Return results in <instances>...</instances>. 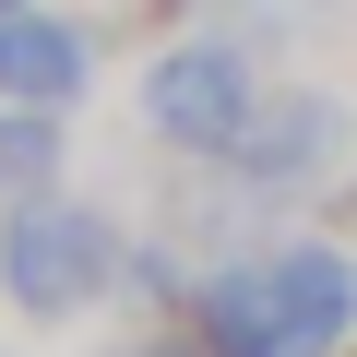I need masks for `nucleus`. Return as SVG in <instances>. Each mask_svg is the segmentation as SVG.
Masks as SVG:
<instances>
[{"mask_svg": "<svg viewBox=\"0 0 357 357\" xmlns=\"http://www.w3.org/2000/svg\"><path fill=\"white\" fill-rule=\"evenodd\" d=\"M107 274H119V238H107V215H84V203H13V227H0V286H13L24 310H84V298H107Z\"/></svg>", "mask_w": 357, "mask_h": 357, "instance_id": "f257e3e1", "label": "nucleus"}, {"mask_svg": "<svg viewBox=\"0 0 357 357\" xmlns=\"http://www.w3.org/2000/svg\"><path fill=\"white\" fill-rule=\"evenodd\" d=\"M143 107H155V131L167 143H238V119H250V60L238 48H167L155 60V84H143Z\"/></svg>", "mask_w": 357, "mask_h": 357, "instance_id": "f03ea898", "label": "nucleus"}, {"mask_svg": "<svg viewBox=\"0 0 357 357\" xmlns=\"http://www.w3.org/2000/svg\"><path fill=\"white\" fill-rule=\"evenodd\" d=\"M227 155H238V178H262V191L310 178V167L333 155V96H274V107H250Z\"/></svg>", "mask_w": 357, "mask_h": 357, "instance_id": "7ed1b4c3", "label": "nucleus"}, {"mask_svg": "<svg viewBox=\"0 0 357 357\" xmlns=\"http://www.w3.org/2000/svg\"><path fill=\"white\" fill-rule=\"evenodd\" d=\"M274 321H286V345H333V333H357V262L345 250H286L274 262Z\"/></svg>", "mask_w": 357, "mask_h": 357, "instance_id": "20e7f679", "label": "nucleus"}, {"mask_svg": "<svg viewBox=\"0 0 357 357\" xmlns=\"http://www.w3.org/2000/svg\"><path fill=\"white\" fill-rule=\"evenodd\" d=\"M0 96L13 107H72L84 96V36L48 13H0Z\"/></svg>", "mask_w": 357, "mask_h": 357, "instance_id": "39448f33", "label": "nucleus"}, {"mask_svg": "<svg viewBox=\"0 0 357 357\" xmlns=\"http://www.w3.org/2000/svg\"><path fill=\"white\" fill-rule=\"evenodd\" d=\"M48 178H60V107H13V96H0V191H48Z\"/></svg>", "mask_w": 357, "mask_h": 357, "instance_id": "423d86ee", "label": "nucleus"}, {"mask_svg": "<svg viewBox=\"0 0 357 357\" xmlns=\"http://www.w3.org/2000/svg\"><path fill=\"white\" fill-rule=\"evenodd\" d=\"M0 13H24V0H0Z\"/></svg>", "mask_w": 357, "mask_h": 357, "instance_id": "0eeeda50", "label": "nucleus"}]
</instances>
